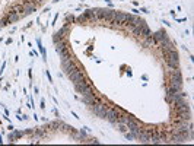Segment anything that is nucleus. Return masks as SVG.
Returning a JSON list of instances; mask_svg holds the SVG:
<instances>
[{"label":"nucleus","mask_w":194,"mask_h":146,"mask_svg":"<svg viewBox=\"0 0 194 146\" xmlns=\"http://www.w3.org/2000/svg\"><path fill=\"white\" fill-rule=\"evenodd\" d=\"M114 13H115V10H111V9H96V19L111 22L114 18Z\"/></svg>","instance_id":"f257e3e1"},{"label":"nucleus","mask_w":194,"mask_h":146,"mask_svg":"<svg viewBox=\"0 0 194 146\" xmlns=\"http://www.w3.org/2000/svg\"><path fill=\"white\" fill-rule=\"evenodd\" d=\"M90 85H92L90 79H89V78H86V76H85V78L82 79L81 82L76 83V85H75V89H76V92H77V94H83V92L86 91V89H88V88L90 86Z\"/></svg>","instance_id":"f03ea898"},{"label":"nucleus","mask_w":194,"mask_h":146,"mask_svg":"<svg viewBox=\"0 0 194 146\" xmlns=\"http://www.w3.org/2000/svg\"><path fill=\"white\" fill-rule=\"evenodd\" d=\"M128 13H124V12H115L114 13V18L113 21L109 22L111 25H114V26H120V25L124 24V21H126V18H127Z\"/></svg>","instance_id":"7ed1b4c3"},{"label":"nucleus","mask_w":194,"mask_h":146,"mask_svg":"<svg viewBox=\"0 0 194 146\" xmlns=\"http://www.w3.org/2000/svg\"><path fill=\"white\" fill-rule=\"evenodd\" d=\"M86 76V73L83 72V70H77V72H75V73H72L70 76H67L69 78V80H70L73 85H76V83H79L82 80V79Z\"/></svg>","instance_id":"20e7f679"},{"label":"nucleus","mask_w":194,"mask_h":146,"mask_svg":"<svg viewBox=\"0 0 194 146\" xmlns=\"http://www.w3.org/2000/svg\"><path fill=\"white\" fill-rule=\"evenodd\" d=\"M126 124H127V127H128V130H130V131H136L137 129H140V123H139L137 120H136L134 117H132V116L127 117Z\"/></svg>","instance_id":"39448f33"},{"label":"nucleus","mask_w":194,"mask_h":146,"mask_svg":"<svg viewBox=\"0 0 194 146\" xmlns=\"http://www.w3.org/2000/svg\"><path fill=\"white\" fill-rule=\"evenodd\" d=\"M22 5H24V7H25V13L26 15L32 13V12L37 10V3H34L32 0H24Z\"/></svg>","instance_id":"423d86ee"},{"label":"nucleus","mask_w":194,"mask_h":146,"mask_svg":"<svg viewBox=\"0 0 194 146\" xmlns=\"http://www.w3.org/2000/svg\"><path fill=\"white\" fill-rule=\"evenodd\" d=\"M63 70H64V75H66V76H70L72 73H75V72H77V70H81V67H79V64H76V62L73 60V62H72V63L69 64L67 67L63 69Z\"/></svg>","instance_id":"0eeeda50"},{"label":"nucleus","mask_w":194,"mask_h":146,"mask_svg":"<svg viewBox=\"0 0 194 146\" xmlns=\"http://www.w3.org/2000/svg\"><path fill=\"white\" fill-rule=\"evenodd\" d=\"M86 16V19H88V22H96V9H88L86 12H83Z\"/></svg>","instance_id":"6e6552de"},{"label":"nucleus","mask_w":194,"mask_h":146,"mask_svg":"<svg viewBox=\"0 0 194 146\" xmlns=\"http://www.w3.org/2000/svg\"><path fill=\"white\" fill-rule=\"evenodd\" d=\"M6 18H7V21H9V24H12V22H18L19 19H21V15H18L15 10L10 9L7 13H6Z\"/></svg>","instance_id":"1a4fd4ad"},{"label":"nucleus","mask_w":194,"mask_h":146,"mask_svg":"<svg viewBox=\"0 0 194 146\" xmlns=\"http://www.w3.org/2000/svg\"><path fill=\"white\" fill-rule=\"evenodd\" d=\"M60 58L62 60H66V58H75V56H73V51L70 50V47H67V48H64V50H62L60 51Z\"/></svg>","instance_id":"9d476101"},{"label":"nucleus","mask_w":194,"mask_h":146,"mask_svg":"<svg viewBox=\"0 0 194 146\" xmlns=\"http://www.w3.org/2000/svg\"><path fill=\"white\" fill-rule=\"evenodd\" d=\"M12 10H15L18 15H21V18L22 16H26V13H25V7L22 3H15L13 6H12Z\"/></svg>","instance_id":"9b49d317"},{"label":"nucleus","mask_w":194,"mask_h":146,"mask_svg":"<svg viewBox=\"0 0 194 146\" xmlns=\"http://www.w3.org/2000/svg\"><path fill=\"white\" fill-rule=\"evenodd\" d=\"M155 45H158V41L152 35H149L146 39H145V43H143V47L145 48H149V47H155Z\"/></svg>","instance_id":"f8f14e48"},{"label":"nucleus","mask_w":194,"mask_h":146,"mask_svg":"<svg viewBox=\"0 0 194 146\" xmlns=\"http://www.w3.org/2000/svg\"><path fill=\"white\" fill-rule=\"evenodd\" d=\"M152 37L156 39L158 43H161V41H164L165 38H168V35H166V32L164 31V29H161V31H158V32H155V34H152Z\"/></svg>","instance_id":"ddd939ff"},{"label":"nucleus","mask_w":194,"mask_h":146,"mask_svg":"<svg viewBox=\"0 0 194 146\" xmlns=\"http://www.w3.org/2000/svg\"><path fill=\"white\" fill-rule=\"evenodd\" d=\"M67 47H69V44H67V41H66V39L63 38L62 41H58V43L56 44V51H57V53H60L62 50L67 48Z\"/></svg>","instance_id":"4468645a"},{"label":"nucleus","mask_w":194,"mask_h":146,"mask_svg":"<svg viewBox=\"0 0 194 146\" xmlns=\"http://www.w3.org/2000/svg\"><path fill=\"white\" fill-rule=\"evenodd\" d=\"M175 116L177 117H174V118H178V120H187V121L191 120V112H177Z\"/></svg>","instance_id":"2eb2a0df"},{"label":"nucleus","mask_w":194,"mask_h":146,"mask_svg":"<svg viewBox=\"0 0 194 146\" xmlns=\"http://www.w3.org/2000/svg\"><path fill=\"white\" fill-rule=\"evenodd\" d=\"M117 124V130L120 131V133H126V131H128V127L126 123H115Z\"/></svg>","instance_id":"dca6fc26"},{"label":"nucleus","mask_w":194,"mask_h":146,"mask_svg":"<svg viewBox=\"0 0 194 146\" xmlns=\"http://www.w3.org/2000/svg\"><path fill=\"white\" fill-rule=\"evenodd\" d=\"M149 35H150V29H149V26H147V25H143L142 26V35H140V37H142V38H147Z\"/></svg>","instance_id":"f3484780"},{"label":"nucleus","mask_w":194,"mask_h":146,"mask_svg":"<svg viewBox=\"0 0 194 146\" xmlns=\"http://www.w3.org/2000/svg\"><path fill=\"white\" fill-rule=\"evenodd\" d=\"M75 22L76 24H86V22H88V19H86V16H85V13H82L81 16H77V18H76L75 19Z\"/></svg>","instance_id":"a211bd4d"},{"label":"nucleus","mask_w":194,"mask_h":146,"mask_svg":"<svg viewBox=\"0 0 194 146\" xmlns=\"http://www.w3.org/2000/svg\"><path fill=\"white\" fill-rule=\"evenodd\" d=\"M132 31L134 34V37H137V38L142 35V26H134V28H132Z\"/></svg>","instance_id":"6ab92c4d"},{"label":"nucleus","mask_w":194,"mask_h":146,"mask_svg":"<svg viewBox=\"0 0 194 146\" xmlns=\"http://www.w3.org/2000/svg\"><path fill=\"white\" fill-rule=\"evenodd\" d=\"M63 38H64V37H63V35L60 34L58 31H57L56 34H54V37H53V41H54V44H57V43H58V41H62Z\"/></svg>","instance_id":"aec40b11"},{"label":"nucleus","mask_w":194,"mask_h":146,"mask_svg":"<svg viewBox=\"0 0 194 146\" xmlns=\"http://www.w3.org/2000/svg\"><path fill=\"white\" fill-rule=\"evenodd\" d=\"M37 43H38V47H39V51H41V54H43V57H44V58H47V54H45V48H44L43 45H41V41H39V39H37Z\"/></svg>","instance_id":"412c9836"},{"label":"nucleus","mask_w":194,"mask_h":146,"mask_svg":"<svg viewBox=\"0 0 194 146\" xmlns=\"http://www.w3.org/2000/svg\"><path fill=\"white\" fill-rule=\"evenodd\" d=\"M75 19H76V18H75V16H73V15H67V16H66V24L67 25H70L72 24V22H75Z\"/></svg>","instance_id":"4be33fe9"},{"label":"nucleus","mask_w":194,"mask_h":146,"mask_svg":"<svg viewBox=\"0 0 194 146\" xmlns=\"http://www.w3.org/2000/svg\"><path fill=\"white\" fill-rule=\"evenodd\" d=\"M7 24H9V21H7V18H6V16L0 19V28H5V26H6Z\"/></svg>","instance_id":"5701e85b"},{"label":"nucleus","mask_w":194,"mask_h":146,"mask_svg":"<svg viewBox=\"0 0 194 146\" xmlns=\"http://www.w3.org/2000/svg\"><path fill=\"white\" fill-rule=\"evenodd\" d=\"M13 133H15V136H16V139H19L21 136H24V131H19V130H16V129H13Z\"/></svg>","instance_id":"b1692460"},{"label":"nucleus","mask_w":194,"mask_h":146,"mask_svg":"<svg viewBox=\"0 0 194 146\" xmlns=\"http://www.w3.org/2000/svg\"><path fill=\"white\" fill-rule=\"evenodd\" d=\"M9 142L12 143V142H16V136H15V133H10L9 135Z\"/></svg>","instance_id":"393cba45"},{"label":"nucleus","mask_w":194,"mask_h":146,"mask_svg":"<svg viewBox=\"0 0 194 146\" xmlns=\"http://www.w3.org/2000/svg\"><path fill=\"white\" fill-rule=\"evenodd\" d=\"M24 135H34V130L32 129H26V130H24Z\"/></svg>","instance_id":"a878e982"},{"label":"nucleus","mask_w":194,"mask_h":146,"mask_svg":"<svg viewBox=\"0 0 194 146\" xmlns=\"http://www.w3.org/2000/svg\"><path fill=\"white\" fill-rule=\"evenodd\" d=\"M45 75H47V78H48V80H50V82H53V79H51V75H50V72H45Z\"/></svg>","instance_id":"bb28decb"},{"label":"nucleus","mask_w":194,"mask_h":146,"mask_svg":"<svg viewBox=\"0 0 194 146\" xmlns=\"http://www.w3.org/2000/svg\"><path fill=\"white\" fill-rule=\"evenodd\" d=\"M34 3H41V2H43V0H32Z\"/></svg>","instance_id":"cd10ccee"}]
</instances>
